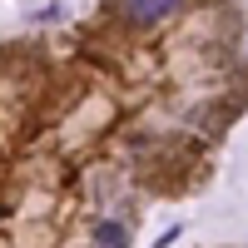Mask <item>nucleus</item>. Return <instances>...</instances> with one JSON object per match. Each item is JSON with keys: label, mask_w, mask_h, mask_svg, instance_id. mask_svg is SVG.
<instances>
[{"label": "nucleus", "mask_w": 248, "mask_h": 248, "mask_svg": "<svg viewBox=\"0 0 248 248\" xmlns=\"http://www.w3.org/2000/svg\"><path fill=\"white\" fill-rule=\"evenodd\" d=\"M179 10V0H124V15L134 20V25H159V20H169Z\"/></svg>", "instance_id": "f257e3e1"}, {"label": "nucleus", "mask_w": 248, "mask_h": 248, "mask_svg": "<svg viewBox=\"0 0 248 248\" xmlns=\"http://www.w3.org/2000/svg\"><path fill=\"white\" fill-rule=\"evenodd\" d=\"M94 238H99V243H124L129 233H124V223H99V229H94Z\"/></svg>", "instance_id": "f03ea898"}]
</instances>
